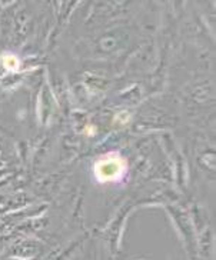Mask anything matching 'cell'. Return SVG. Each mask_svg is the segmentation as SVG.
I'll list each match as a JSON object with an SVG mask.
<instances>
[{
	"instance_id": "1",
	"label": "cell",
	"mask_w": 216,
	"mask_h": 260,
	"mask_svg": "<svg viewBox=\"0 0 216 260\" xmlns=\"http://www.w3.org/2000/svg\"><path fill=\"white\" fill-rule=\"evenodd\" d=\"M128 169V161L125 160L119 153H108L102 156L99 160L95 163V177L101 183L117 182L125 176Z\"/></svg>"
},
{
	"instance_id": "2",
	"label": "cell",
	"mask_w": 216,
	"mask_h": 260,
	"mask_svg": "<svg viewBox=\"0 0 216 260\" xmlns=\"http://www.w3.org/2000/svg\"><path fill=\"white\" fill-rule=\"evenodd\" d=\"M2 63L8 70H17V68H19V59L16 57L15 54H3L2 56Z\"/></svg>"
}]
</instances>
